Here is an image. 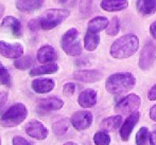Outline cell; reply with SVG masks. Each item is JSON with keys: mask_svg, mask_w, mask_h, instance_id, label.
I'll list each match as a JSON object with an SVG mask.
<instances>
[{"mask_svg": "<svg viewBox=\"0 0 156 145\" xmlns=\"http://www.w3.org/2000/svg\"><path fill=\"white\" fill-rule=\"evenodd\" d=\"M138 47H139L138 37L135 34H126L112 43L109 53L114 58H127L137 52Z\"/></svg>", "mask_w": 156, "mask_h": 145, "instance_id": "obj_1", "label": "cell"}, {"mask_svg": "<svg viewBox=\"0 0 156 145\" xmlns=\"http://www.w3.org/2000/svg\"><path fill=\"white\" fill-rule=\"evenodd\" d=\"M136 78L129 72L114 73L107 78L105 82V88L111 94L119 95L129 91L135 86Z\"/></svg>", "mask_w": 156, "mask_h": 145, "instance_id": "obj_2", "label": "cell"}, {"mask_svg": "<svg viewBox=\"0 0 156 145\" xmlns=\"http://www.w3.org/2000/svg\"><path fill=\"white\" fill-rule=\"evenodd\" d=\"M28 116V109L23 103L12 105L0 116V125L2 127H15L23 123Z\"/></svg>", "mask_w": 156, "mask_h": 145, "instance_id": "obj_3", "label": "cell"}, {"mask_svg": "<svg viewBox=\"0 0 156 145\" xmlns=\"http://www.w3.org/2000/svg\"><path fill=\"white\" fill-rule=\"evenodd\" d=\"M70 12L66 9H50L46 11L39 18L41 27L44 30H51L60 26L69 17Z\"/></svg>", "mask_w": 156, "mask_h": 145, "instance_id": "obj_4", "label": "cell"}, {"mask_svg": "<svg viewBox=\"0 0 156 145\" xmlns=\"http://www.w3.org/2000/svg\"><path fill=\"white\" fill-rule=\"evenodd\" d=\"M62 49L66 54L70 56H78L82 53V46L79 40V31L76 28H71L63 35Z\"/></svg>", "mask_w": 156, "mask_h": 145, "instance_id": "obj_5", "label": "cell"}, {"mask_svg": "<svg viewBox=\"0 0 156 145\" xmlns=\"http://www.w3.org/2000/svg\"><path fill=\"white\" fill-rule=\"evenodd\" d=\"M141 104V100L137 94H129L115 106V111L119 115H132L136 112Z\"/></svg>", "mask_w": 156, "mask_h": 145, "instance_id": "obj_6", "label": "cell"}, {"mask_svg": "<svg viewBox=\"0 0 156 145\" xmlns=\"http://www.w3.org/2000/svg\"><path fill=\"white\" fill-rule=\"evenodd\" d=\"M156 58V48L152 41H148L142 48L139 56V67L141 70H149Z\"/></svg>", "mask_w": 156, "mask_h": 145, "instance_id": "obj_7", "label": "cell"}, {"mask_svg": "<svg viewBox=\"0 0 156 145\" xmlns=\"http://www.w3.org/2000/svg\"><path fill=\"white\" fill-rule=\"evenodd\" d=\"M70 123L76 130L87 129L93 123V113L87 110L76 111L72 115L71 119H70Z\"/></svg>", "mask_w": 156, "mask_h": 145, "instance_id": "obj_8", "label": "cell"}, {"mask_svg": "<svg viewBox=\"0 0 156 145\" xmlns=\"http://www.w3.org/2000/svg\"><path fill=\"white\" fill-rule=\"evenodd\" d=\"M26 133L31 138L37 140H45L48 137V129L41 122L32 120L26 126Z\"/></svg>", "mask_w": 156, "mask_h": 145, "instance_id": "obj_9", "label": "cell"}, {"mask_svg": "<svg viewBox=\"0 0 156 145\" xmlns=\"http://www.w3.org/2000/svg\"><path fill=\"white\" fill-rule=\"evenodd\" d=\"M0 54L8 58H19L23 54V47L18 43H9L0 41Z\"/></svg>", "mask_w": 156, "mask_h": 145, "instance_id": "obj_10", "label": "cell"}, {"mask_svg": "<svg viewBox=\"0 0 156 145\" xmlns=\"http://www.w3.org/2000/svg\"><path fill=\"white\" fill-rule=\"evenodd\" d=\"M139 118H140V115L137 111L132 113V115H129V116H127L126 120H125L124 123L122 124L121 128H120V131H119L121 140H123V141H127V140H129L134 127L136 126V124H137L138 121H139Z\"/></svg>", "mask_w": 156, "mask_h": 145, "instance_id": "obj_11", "label": "cell"}, {"mask_svg": "<svg viewBox=\"0 0 156 145\" xmlns=\"http://www.w3.org/2000/svg\"><path fill=\"white\" fill-rule=\"evenodd\" d=\"M64 106V101L58 96H50L43 98L38 102V109L43 112L55 111L61 109Z\"/></svg>", "mask_w": 156, "mask_h": 145, "instance_id": "obj_12", "label": "cell"}, {"mask_svg": "<svg viewBox=\"0 0 156 145\" xmlns=\"http://www.w3.org/2000/svg\"><path fill=\"white\" fill-rule=\"evenodd\" d=\"M103 78L102 72L98 70H80L73 73V78L84 83H96Z\"/></svg>", "mask_w": 156, "mask_h": 145, "instance_id": "obj_13", "label": "cell"}, {"mask_svg": "<svg viewBox=\"0 0 156 145\" xmlns=\"http://www.w3.org/2000/svg\"><path fill=\"white\" fill-rule=\"evenodd\" d=\"M78 103L83 108L94 107L97 103V92L93 89L83 90L78 98Z\"/></svg>", "mask_w": 156, "mask_h": 145, "instance_id": "obj_14", "label": "cell"}, {"mask_svg": "<svg viewBox=\"0 0 156 145\" xmlns=\"http://www.w3.org/2000/svg\"><path fill=\"white\" fill-rule=\"evenodd\" d=\"M55 87V83L51 78H36L32 82V89L36 93H48Z\"/></svg>", "mask_w": 156, "mask_h": 145, "instance_id": "obj_15", "label": "cell"}, {"mask_svg": "<svg viewBox=\"0 0 156 145\" xmlns=\"http://www.w3.org/2000/svg\"><path fill=\"white\" fill-rule=\"evenodd\" d=\"M102 10L106 12H119L129 6L127 0H102L100 3Z\"/></svg>", "mask_w": 156, "mask_h": 145, "instance_id": "obj_16", "label": "cell"}, {"mask_svg": "<svg viewBox=\"0 0 156 145\" xmlns=\"http://www.w3.org/2000/svg\"><path fill=\"white\" fill-rule=\"evenodd\" d=\"M37 60L41 64L52 63L56 58V52L52 46H44L41 49H38L36 53Z\"/></svg>", "mask_w": 156, "mask_h": 145, "instance_id": "obj_17", "label": "cell"}, {"mask_svg": "<svg viewBox=\"0 0 156 145\" xmlns=\"http://www.w3.org/2000/svg\"><path fill=\"white\" fill-rule=\"evenodd\" d=\"M2 28L11 29L12 34L16 37L21 36V23L17 18L13 16H6L2 20Z\"/></svg>", "mask_w": 156, "mask_h": 145, "instance_id": "obj_18", "label": "cell"}, {"mask_svg": "<svg viewBox=\"0 0 156 145\" xmlns=\"http://www.w3.org/2000/svg\"><path fill=\"white\" fill-rule=\"evenodd\" d=\"M45 0H17L16 6L20 12H33L43 5Z\"/></svg>", "mask_w": 156, "mask_h": 145, "instance_id": "obj_19", "label": "cell"}, {"mask_svg": "<svg viewBox=\"0 0 156 145\" xmlns=\"http://www.w3.org/2000/svg\"><path fill=\"white\" fill-rule=\"evenodd\" d=\"M109 21L106 17L104 16H97L94 18L90 19L87 26V29L90 32L94 33H99L101 31H103L104 29H106L107 26H108Z\"/></svg>", "mask_w": 156, "mask_h": 145, "instance_id": "obj_20", "label": "cell"}, {"mask_svg": "<svg viewBox=\"0 0 156 145\" xmlns=\"http://www.w3.org/2000/svg\"><path fill=\"white\" fill-rule=\"evenodd\" d=\"M122 122V116H114L106 118L101 122V129L104 131H114L121 125Z\"/></svg>", "mask_w": 156, "mask_h": 145, "instance_id": "obj_21", "label": "cell"}, {"mask_svg": "<svg viewBox=\"0 0 156 145\" xmlns=\"http://www.w3.org/2000/svg\"><path fill=\"white\" fill-rule=\"evenodd\" d=\"M137 11L141 15H152L156 12V0H137Z\"/></svg>", "mask_w": 156, "mask_h": 145, "instance_id": "obj_22", "label": "cell"}, {"mask_svg": "<svg viewBox=\"0 0 156 145\" xmlns=\"http://www.w3.org/2000/svg\"><path fill=\"white\" fill-rule=\"evenodd\" d=\"M58 70V66L56 64L48 63L45 64L44 66L33 68L31 71H30V75L37 76V75H44V74H52V73H55Z\"/></svg>", "mask_w": 156, "mask_h": 145, "instance_id": "obj_23", "label": "cell"}, {"mask_svg": "<svg viewBox=\"0 0 156 145\" xmlns=\"http://www.w3.org/2000/svg\"><path fill=\"white\" fill-rule=\"evenodd\" d=\"M100 43V37L98 33H94L90 31H87L84 37V48L87 51H94L98 48Z\"/></svg>", "mask_w": 156, "mask_h": 145, "instance_id": "obj_24", "label": "cell"}, {"mask_svg": "<svg viewBox=\"0 0 156 145\" xmlns=\"http://www.w3.org/2000/svg\"><path fill=\"white\" fill-rule=\"evenodd\" d=\"M68 128H69V121L67 119H63V120H60L58 122H55L53 124V133L58 136H63L65 135L68 131Z\"/></svg>", "mask_w": 156, "mask_h": 145, "instance_id": "obj_25", "label": "cell"}, {"mask_svg": "<svg viewBox=\"0 0 156 145\" xmlns=\"http://www.w3.org/2000/svg\"><path fill=\"white\" fill-rule=\"evenodd\" d=\"M33 65V57L31 55H26L23 57L16 58V60L14 61L15 68L19 70H26L28 68H30Z\"/></svg>", "mask_w": 156, "mask_h": 145, "instance_id": "obj_26", "label": "cell"}, {"mask_svg": "<svg viewBox=\"0 0 156 145\" xmlns=\"http://www.w3.org/2000/svg\"><path fill=\"white\" fill-rule=\"evenodd\" d=\"M0 84L4 85L6 87L12 86V78H11L10 72L4 67L1 61H0Z\"/></svg>", "mask_w": 156, "mask_h": 145, "instance_id": "obj_27", "label": "cell"}, {"mask_svg": "<svg viewBox=\"0 0 156 145\" xmlns=\"http://www.w3.org/2000/svg\"><path fill=\"white\" fill-rule=\"evenodd\" d=\"M150 133L147 127H141L136 135V145H147L150 140Z\"/></svg>", "mask_w": 156, "mask_h": 145, "instance_id": "obj_28", "label": "cell"}, {"mask_svg": "<svg viewBox=\"0 0 156 145\" xmlns=\"http://www.w3.org/2000/svg\"><path fill=\"white\" fill-rule=\"evenodd\" d=\"M120 31V20L118 17H113L109 21L108 26L106 28V34L109 36H115Z\"/></svg>", "mask_w": 156, "mask_h": 145, "instance_id": "obj_29", "label": "cell"}, {"mask_svg": "<svg viewBox=\"0 0 156 145\" xmlns=\"http://www.w3.org/2000/svg\"><path fill=\"white\" fill-rule=\"evenodd\" d=\"M94 142L96 145H109L111 137L105 131H99L94 136Z\"/></svg>", "mask_w": 156, "mask_h": 145, "instance_id": "obj_30", "label": "cell"}, {"mask_svg": "<svg viewBox=\"0 0 156 145\" xmlns=\"http://www.w3.org/2000/svg\"><path fill=\"white\" fill-rule=\"evenodd\" d=\"M91 8H93V0H80L79 11L82 16H88L91 12Z\"/></svg>", "mask_w": 156, "mask_h": 145, "instance_id": "obj_31", "label": "cell"}, {"mask_svg": "<svg viewBox=\"0 0 156 145\" xmlns=\"http://www.w3.org/2000/svg\"><path fill=\"white\" fill-rule=\"evenodd\" d=\"M76 92V85L73 83H67L63 86V93L67 96H70Z\"/></svg>", "mask_w": 156, "mask_h": 145, "instance_id": "obj_32", "label": "cell"}, {"mask_svg": "<svg viewBox=\"0 0 156 145\" xmlns=\"http://www.w3.org/2000/svg\"><path fill=\"white\" fill-rule=\"evenodd\" d=\"M13 145H33V144L30 143L25 138L20 137V136H16V137L13 138Z\"/></svg>", "mask_w": 156, "mask_h": 145, "instance_id": "obj_33", "label": "cell"}, {"mask_svg": "<svg viewBox=\"0 0 156 145\" xmlns=\"http://www.w3.org/2000/svg\"><path fill=\"white\" fill-rule=\"evenodd\" d=\"M28 27L32 31H37L39 28H41V22H39V20H37V19H32V20H30L29 23H28Z\"/></svg>", "mask_w": 156, "mask_h": 145, "instance_id": "obj_34", "label": "cell"}, {"mask_svg": "<svg viewBox=\"0 0 156 145\" xmlns=\"http://www.w3.org/2000/svg\"><path fill=\"white\" fill-rule=\"evenodd\" d=\"M8 92L5 91H1L0 92V109L2 108V107L4 106V104L6 103V101H8Z\"/></svg>", "mask_w": 156, "mask_h": 145, "instance_id": "obj_35", "label": "cell"}, {"mask_svg": "<svg viewBox=\"0 0 156 145\" xmlns=\"http://www.w3.org/2000/svg\"><path fill=\"white\" fill-rule=\"evenodd\" d=\"M148 98L150 101H155L156 100V84L149 90L148 92Z\"/></svg>", "mask_w": 156, "mask_h": 145, "instance_id": "obj_36", "label": "cell"}, {"mask_svg": "<svg viewBox=\"0 0 156 145\" xmlns=\"http://www.w3.org/2000/svg\"><path fill=\"white\" fill-rule=\"evenodd\" d=\"M150 33H151V36L154 39H156V21H154V22L150 26Z\"/></svg>", "mask_w": 156, "mask_h": 145, "instance_id": "obj_37", "label": "cell"}, {"mask_svg": "<svg viewBox=\"0 0 156 145\" xmlns=\"http://www.w3.org/2000/svg\"><path fill=\"white\" fill-rule=\"evenodd\" d=\"M150 118H151V120H153L154 122H156V105L151 107V109H150Z\"/></svg>", "mask_w": 156, "mask_h": 145, "instance_id": "obj_38", "label": "cell"}, {"mask_svg": "<svg viewBox=\"0 0 156 145\" xmlns=\"http://www.w3.org/2000/svg\"><path fill=\"white\" fill-rule=\"evenodd\" d=\"M150 145H156V130L150 136Z\"/></svg>", "mask_w": 156, "mask_h": 145, "instance_id": "obj_39", "label": "cell"}, {"mask_svg": "<svg viewBox=\"0 0 156 145\" xmlns=\"http://www.w3.org/2000/svg\"><path fill=\"white\" fill-rule=\"evenodd\" d=\"M4 5L3 4H1L0 3V19H1V17H2V15H3V13H4Z\"/></svg>", "mask_w": 156, "mask_h": 145, "instance_id": "obj_40", "label": "cell"}, {"mask_svg": "<svg viewBox=\"0 0 156 145\" xmlns=\"http://www.w3.org/2000/svg\"><path fill=\"white\" fill-rule=\"evenodd\" d=\"M55 3H60V4H64V3H66V2L68 1V0H53Z\"/></svg>", "mask_w": 156, "mask_h": 145, "instance_id": "obj_41", "label": "cell"}, {"mask_svg": "<svg viewBox=\"0 0 156 145\" xmlns=\"http://www.w3.org/2000/svg\"><path fill=\"white\" fill-rule=\"evenodd\" d=\"M64 145H79V144H76V143H73V142H67V143H65Z\"/></svg>", "mask_w": 156, "mask_h": 145, "instance_id": "obj_42", "label": "cell"}, {"mask_svg": "<svg viewBox=\"0 0 156 145\" xmlns=\"http://www.w3.org/2000/svg\"><path fill=\"white\" fill-rule=\"evenodd\" d=\"M0 145H1V143H0Z\"/></svg>", "mask_w": 156, "mask_h": 145, "instance_id": "obj_43", "label": "cell"}]
</instances>
